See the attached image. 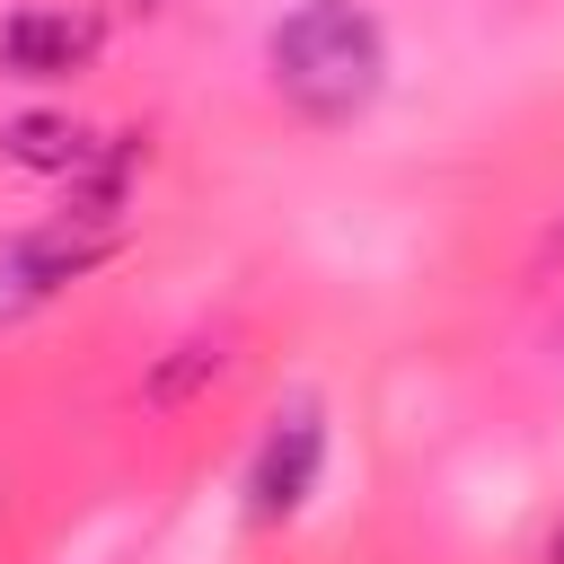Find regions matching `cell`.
<instances>
[{
  "mask_svg": "<svg viewBox=\"0 0 564 564\" xmlns=\"http://www.w3.org/2000/svg\"><path fill=\"white\" fill-rule=\"evenodd\" d=\"M220 370H229V344H220V335H176V344L159 352V370L141 379V405H150V414H185Z\"/></svg>",
  "mask_w": 564,
  "mask_h": 564,
  "instance_id": "obj_5",
  "label": "cell"
},
{
  "mask_svg": "<svg viewBox=\"0 0 564 564\" xmlns=\"http://www.w3.org/2000/svg\"><path fill=\"white\" fill-rule=\"evenodd\" d=\"M97 62V18L88 9H18L0 26V70L9 79H79Z\"/></svg>",
  "mask_w": 564,
  "mask_h": 564,
  "instance_id": "obj_4",
  "label": "cell"
},
{
  "mask_svg": "<svg viewBox=\"0 0 564 564\" xmlns=\"http://www.w3.org/2000/svg\"><path fill=\"white\" fill-rule=\"evenodd\" d=\"M317 467H326V405H317V397H291V405L264 423L256 458H247V520H256V529H282V520L317 494Z\"/></svg>",
  "mask_w": 564,
  "mask_h": 564,
  "instance_id": "obj_2",
  "label": "cell"
},
{
  "mask_svg": "<svg viewBox=\"0 0 564 564\" xmlns=\"http://www.w3.org/2000/svg\"><path fill=\"white\" fill-rule=\"evenodd\" d=\"M88 150H97V132H79L70 115H9L0 123V159H18L35 176H70Z\"/></svg>",
  "mask_w": 564,
  "mask_h": 564,
  "instance_id": "obj_6",
  "label": "cell"
},
{
  "mask_svg": "<svg viewBox=\"0 0 564 564\" xmlns=\"http://www.w3.org/2000/svg\"><path fill=\"white\" fill-rule=\"evenodd\" d=\"M123 247V229H88V220H44V229H26L9 256H0V291L9 300H53V291H70V282H88L106 256Z\"/></svg>",
  "mask_w": 564,
  "mask_h": 564,
  "instance_id": "obj_3",
  "label": "cell"
},
{
  "mask_svg": "<svg viewBox=\"0 0 564 564\" xmlns=\"http://www.w3.org/2000/svg\"><path fill=\"white\" fill-rule=\"evenodd\" d=\"M546 564H564V529H555V538H546Z\"/></svg>",
  "mask_w": 564,
  "mask_h": 564,
  "instance_id": "obj_7",
  "label": "cell"
},
{
  "mask_svg": "<svg viewBox=\"0 0 564 564\" xmlns=\"http://www.w3.org/2000/svg\"><path fill=\"white\" fill-rule=\"evenodd\" d=\"M264 70L282 88L291 115L308 123H352L379 106L388 88V26L361 0H300L273 35H264Z\"/></svg>",
  "mask_w": 564,
  "mask_h": 564,
  "instance_id": "obj_1",
  "label": "cell"
}]
</instances>
